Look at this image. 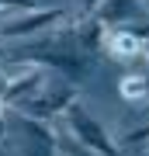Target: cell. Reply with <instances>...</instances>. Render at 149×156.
<instances>
[{
  "label": "cell",
  "instance_id": "52a82bcc",
  "mask_svg": "<svg viewBox=\"0 0 149 156\" xmlns=\"http://www.w3.org/2000/svg\"><path fill=\"white\" fill-rule=\"evenodd\" d=\"M104 49H108V56H115L118 62H128V59L146 56V38L132 28V24H125V28H111L108 31Z\"/></svg>",
  "mask_w": 149,
  "mask_h": 156
},
{
  "label": "cell",
  "instance_id": "2e32d148",
  "mask_svg": "<svg viewBox=\"0 0 149 156\" xmlns=\"http://www.w3.org/2000/svg\"><path fill=\"white\" fill-rule=\"evenodd\" d=\"M0 14H4V7H0Z\"/></svg>",
  "mask_w": 149,
  "mask_h": 156
},
{
  "label": "cell",
  "instance_id": "8992f818",
  "mask_svg": "<svg viewBox=\"0 0 149 156\" xmlns=\"http://www.w3.org/2000/svg\"><path fill=\"white\" fill-rule=\"evenodd\" d=\"M115 146L122 153H146L149 149V115H135V118H125L122 125L115 128Z\"/></svg>",
  "mask_w": 149,
  "mask_h": 156
},
{
  "label": "cell",
  "instance_id": "277c9868",
  "mask_svg": "<svg viewBox=\"0 0 149 156\" xmlns=\"http://www.w3.org/2000/svg\"><path fill=\"white\" fill-rule=\"evenodd\" d=\"M7 94H4V104L11 108H21L28 101H35L38 94H45V87H49V80H45V69L35 66V62H28V66L7 73Z\"/></svg>",
  "mask_w": 149,
  "mask_h": 156
},
{
  "label": "cell",
  "instance_id": "5bb4252c",
  "mask_svg": "<svg viewBox=\"0 0 149 156\" xmlns=\"http://www.w3.org/2000/svg\"><path fill=\"white\" fill-rule=\"evenodd\" d=\"M101 7V0H80V21H87V17H94Z\"/></svg>",
  "mask_w": 149,
  "mask_h": 156
},
{
  "label": "cell",
  "instance_id": "4fadbf2b",
  "mask_svg": "<svg viewBox=\"0 0 149 156\" xmlns=\"http://www.w3.org/2000/svg\"><path fill=\"white\" fill-rule=\"evenodd\" d=\"M21 153H24V156H59V149H52V146H38V142H24Z\"/></svg>",
  "mask_w": 149,
  "mask_h": 156
},
{
  "label": "cell",
  "instance_id": "5b68a950",
  "mask_svg": "<svg viewBox=\"0 0 149 156\" xmlns=\"http://www.w3.org/2000/svg\"><path fill=\"white\" fill-rule=\"evenodd\" d=\"M21 59L28 62H35V66H42V69H55V73H62V76H69V80H83L87 76V59L76 56V52H69L66 45L62 49H49V52H21Z\"/></svg>",
  "mask_w": 149,
  "mask_h": 156
},
{
  "label": "cell",
  "instance_id": "7c38bea8",
  "mask_svg": "<svg viewBox=\"0 0 149 156\" xmlns=\"http://www.w3.org/2000/svg\"><path fill=\"white\" fill-rule=\"evenodd\" d=\"M4 14H21V11H38V0H0Z\"/></svg>",
  "mask_w": 149,
  "mask_h": 156
},
{
  "label": "cell",
  "instance_id": "8fae6325",
  "mask_svg": "<svg viewBox=\"0 0 149 156\" xmlns=\"http://www.w3.org/2000/svg\"><path fill=\"white\" fill-rule=\"evenodd\" d=\"M118 90H122V97L128 104H139V101L149 97V76H125L118 83Z\"/></svg>",
  "mask_w": 149,
  "mask_h": 156
},
{
  "label": "cell",
  "instance_id": "6da1fadb",
  "mask_svg": "<svg viewBox=\"0 0 149 156\" xmlns=\"http://www.w3.org/2000/svg\"><path fill=\"white\" fill-rule=\"evenodd\" d=\"M66 128H69V132L76 135V139L87 146L94 156H125V153L115 146V135H111L108 128H104L94 115L87 111V108L80 104V101L66 111Z\"/></svg>",
  "mask_w": 149,
  "mask_h": 156
},
{
  "label": "cell",
  "instance_id": "9a60e30c",
  "mask_svg": "<svg viewBox=\"0 0 149 156\" xmlns=\"http://www.w3.org/2000/svg\"><path fill=\"white\" fill-rule=\"evenodd\" d=\"M146 59H149V42H146Z\"/></svg>",
  "mask_w": 149,
  "mask_h": 156
},
{
  "label": "cell",
  "instance_id": "30bf717a",
  "mask_svg": "<svg viewBox=\"0 0 149 156\" xmlns=\"http://www.w3.org/2000/svg\"><path fill=\"white\" fill-rule=\"evenodd\" d=\"M135 11V0H101V7H97V21H104L108 28L111 24H118V21H125V17H132Z\"/></svg>",
  "mask_w": 149,
  "mask_h": 156
},
{
  "label": "cell",
  "instance_id": "7a4b0ae2",
  "mask_svg": "<svg viewBox=\"0 0 149 156\" xmlns=\"http://www.w3.org/2000/svg\"><path fill=\"white\" fill-rule=\"evenodd\" d=\"M66 17L62 7H38V11H21V14H7L0 21V42L7 38H42L49 28Z\"/></svg>",
  "mask_w": 149,
  "mask_h": 156
},
{
  "label": "cell",
  "instance_id": "3957f363",
  "mask_svg": "<svg viewBox=\"0 0 149 156\" xmlns=\"http://www.w3.org/2000/svg\"><path fill=\"white\" fill-rule=\"evenodd\" d=\"M76 87L73 83H62V87H45V94H38L35 101L17 108V115H28V118H42V122H52V118L66 115L73 104H76Z\"/></svg>",
  "mask_w": 149,
  "mask_h": 156
},
{
  "label": "cell",
  "instance_id": "ba28073f",
  "mask_svg": "<svg viewBox=\"0 0 149 156\" xmlns=\"http://www.w3.org/2000/svg\"><path fill=\"white\" fill-rule=\"evenodd\" d=\"M21 132L28 135V142H38V146H52V149H59V135H55V128H52L49 122H42V118L21 115Z\"/></svg>",
  "mask_w": 149,
  "mask_h": 156
},
{
  "label": "cell",
  "instance_id": "9c48e42d",
  "mask_svg": "<svg viewBox=\"0 0 149 156\" xmlns=\"http://www.w3.org/2000/svg\"><path fill=\"white\" fill-rule=\"evenodd\" d=\"M76 42L83 45V49H101V45L108 42V24L104 21H97V17H87V21H76Z\"/></svg>",
  "mask_w": 149,
  "mask_h": 156
}]
</instances>
